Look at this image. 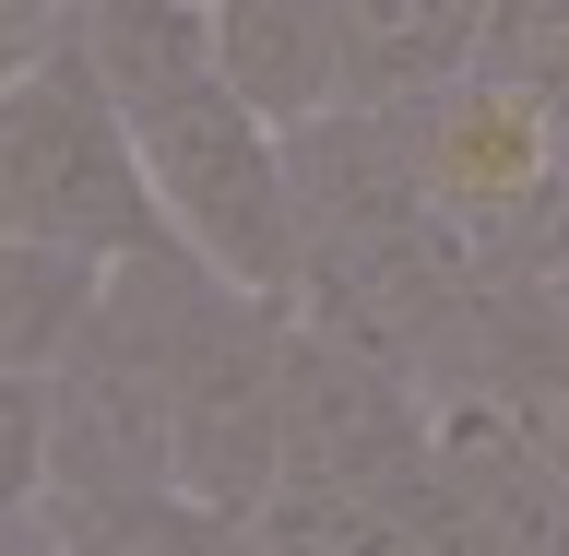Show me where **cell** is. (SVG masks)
<instances>
[{
    "label": "cell",
    "mask_w": 569,
    "mask_h": 556,
    "mask_svg": "<svg viewBox=\"0 0 569 556\" xmlns=\"http://www.w3.org/2000/svg\"><path fill=\"white\" fill-rule=\"evenodd\" d=\"M0 225L71 237V249H96V261H142V249L178 237L167 202H154L131 107L107 95V71L83 60L71 24L0 71Z\"/></svg>",
    "instance_id": "6da1fadb"
},
{
    "label": "cell",
    "mask_w": 569,
    "mask_h": 556,
    "mask_svg": "<svg viewBox=\"0 0 569 556\" xmlns=\"http://www.w3.org/2000/svg\"><path fill=\"white\" fill-rule=\"evenodd\" d=\"M202 249L167 237L107 261L83 344L48 367V486H178V296Z\"/></svg>",
    "instance_id": "7a4b0ae2"
},
{
    "label": "cell",
    "mask_w": 569,
    "mask_h": 556,
    "mask_svg": "<svg viewBox=\"0 0 569 556\" xmlns=\"http://www.w3.org/2000/svg\"><path fill=\"white\" fill-rule=\"evenodd\" d=\"M284 367H297V296L190 261L178 296V486L213 509H261L284 486Z\"/></svg>",
    "instance_id": "3957f363"
},
{
    "label": "cell",
    "mask_w": 569,
    "mask_h": 556,
    "mask_svg": "<svg viewBox=\"0 0 569 556\" xmlns=\"http://www.w3.org/2000/svg\"><path fill=\"white\" fill-rule=\"evenodd\" d=\"M142 166H154V202L213 273L238 284H297V249H309V202H297V142L261 119V107L226 95V71H202L190 95L142 107Z\"/></svg>",
    "instance_id": "277c9868"
},
{
    "label": "cell",
    "mask_w": 569,
    "mask_h": 556,
    "mask_svg": "<svg viewBox=\"0 0 569 556\" xmlns=\"http://www.w3.org/2000/svg\"><path fill=\"white\" fill-rule=\"evenodd\" d=\"M439 462V403L416 367L368 344H332L297 320V367H284V486H403Z\"/></svg>",
    "instance_id": "5b68a950"
},
{
    "label": "cell",
    "mask_w": 569,
    "mask_h": 556,
    "mask_svg": "<svg viewBox=\"0 0 569 556\" xmlns=\"http://www.w3.org/2000/svg\"><path fill=\"white\" fill-rule=\"evenodd\" d=\"M439 509L451 556H569V474L510 403H439Z\"/></svg>",
    "instance_id": "8992f818"
},
{
    "label": "cell",
    "mask_w": 569,
    "mask_h": 556,
    "mask_svg": "<svg viewBox=\"0 0 569 556\" xmlns=\"http://www.w3.org/2000/svg\"><path fill=\"white\" fill-rule=\"evenodd\" d=\"M213 71L273 131L345 107V0H213Z\"/></svg>",
    "instance_id": "52a82bcc"
},
{
    "label": "cell",
    "mask_w": 569,
    "mask_h": 556,
    "mask_svg": "<svg viewBox=\"0 0 569 556\" xmlns=\"http://www.w3.org/2000/svg\"><path fill=\"white\" fill-rule=\"evenodd\" d=\"M71 556H273L261 509H213L202 486H48L36 497Z\"/></svg>",
    "instance_id": "ba28073f"
},
{
    "label": "cell",
    "mask_w": 569,
    "mask_h": 556,
    "mask_svg": "<svg viewBox=\"0 0 569 556\" xmlns=\"http://www.w3.org/2000/svg\"><path fill=\"white\" fill-rule=\"evenodd\" d=\"M487 60V0H345V107H416Z\"/></svg>",
    "instance_id": "9c48e42d"
},
{
    "label": "cell",
    "mask_w": 569,
    "mask_h": 556,
    "mask_svg": "<svg viewBox=\"0 0 569 556\" xmlns=\"http://www.w3.org/2000/svg\"><path fill=\"white\" fill-rule=\"evenodd\" d=\"M261 533H273V556H451L439 462L403 486H273Z\"/></svg>",
    "instance_id": "30bf717a"
},
{
    "label": "cell",
    "mask_w": 569,
    "mask_h": 556,
    "mask_svg": "<svg viewBox=\"0 0 569 556\" xmlns=\"http://www.w3.org/2000/svg\"><path fill=\"white\" fill-rule=\"evenodd\" d=\"M96 296H107V261H96V249L0 225V380H48V367L83 344Z\"/></svg>",
    "instance_id": "8fae6325"
},
{
    "label": "cell",
    "mask_w": 569,
    "mask_h": 556,
    "mask_svg": "<svg viewBox=\"0 0 569 556\" xmlns=\"http://www.w3.org/2000/svg\"><path fill=\"white\" fill-rule=\"evenodd\" d=\"M71 36H83V60L107 71V95L131 119L213 71V0H71Z\"/></svg>",
    "instance_id": "7c38bea8"
},
{
    "label": "cell",
    "mask_w": 569,
    "mask_h": 556,
    "mask_svg": "<svg viewBox=\"0 0 569 556\" xmlns=\"http://www.w3.org/2000/svg\"><path fill=\"white\" fill-rule=\"evenodd\" d=\"M48 497V380H0V533Z\"/></svg>",
    "instance_id": "4fadbf2b"
},
{
    "label": "cell",
    "mask_w": 569,
    "mask_h": 556,
    "mask_svg": "<svg viewBox=\"0 0 569 556\" xmlns=\"http://www.w3.org/2000/svg\"><path fill=\"white\" fill-rule=\"evenodd\" d=\"M0 556H71V545H60V522H48V509H24V522L0 533Z\"/></svg>",
    "instance_id": "5bb4252c"
},
{
    "label": "cell",
    "mask_w": 569,
    "mask_h": 556,
    "mask_svg": "<svg viewBox=\"0 0 569 556\" xmlns=\"http://www.w3.org/2000/svg\"><path fill=\"white\" fill-rule=\"evenodd\" d=\"M533 426H546V451H558V474H569V391H558V403H546Z\"/></svg>",
    "instance_id": "9a60e30c"
},
{
    "label": "cell",
    "mask_w": 569,
    "mask_h": 556,
    "mask_svg": "<svg viewBox=\"0 0 569 556\" xmlns=\"http://www.w3.org/2000/svg\"><path fill=\"white\" fill-rule=\"evenodd\" d=\"M546 296H558V309H569V237H558V261H546Z\"/></svg>",
    "instance_id": "2e32d148"
},
{
    "label": "cell",
    "mask_w": 569,
    "mask_h": 556,
    "mask_svg": "<svg viewBox=\"0 0 569 556\" xmlns=\"http://www.w3.org/2000/svg\"><path fill=\"white\" fill-rule=\"evenodd\" d=\"M36 48H48V36H36ZM12 60H24V48H0V71H12Z\"/></svg>",
    "instance_id": "e0dca14e"
}]
</instances>
